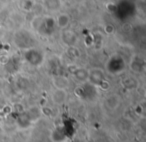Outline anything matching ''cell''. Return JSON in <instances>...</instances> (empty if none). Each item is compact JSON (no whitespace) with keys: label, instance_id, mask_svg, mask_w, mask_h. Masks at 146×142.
Returning <instances> with one entry per match:
<instances>
[{"label":"cell","instance_id":"obj_13","mask_svg":"<svg viewBox=\"0 0 146 142\" xmlns=\"http://www.w3.org/2000/svg\"><path fill=\"white\" fill-rule=\"evenodd\" d=\"M51 140L53 142H64L66 140V136L62 133V131L56 129L51 134Z\"/></svg>","mask_w":146,"mask_h":142},{"label":"cell","instance_id":"obj_9","mask_svg":"<svg viewBox=\"0 0 146 142\" xmlns=\"http://www.w3.org/2000/svg\"><path fill=\"white\" fill-rule=\"evenodd\" d=\"M73 76L76 78V80L81 83H85L88 80V70L85 68H75V70L72 72Z\"/></svg>","mask_w":146,"mask_h":142},{"label":"cell","instance_id":"obj_10","mask_svg":"<svg viewBox=\"0 0 146 142\" xmlns=\"http://www.w3.org/2000/svg\"><path fill=\"white\" fill-rule=\"evenodd\" d=\"M55 23H56V27L62 29H66L67 26L70 23V17L68 14H65V13H61L57 16V18L55 19Z\"/></svg>","mask_w":146,"mask_h":142},{"label":"cell","instance_id":"obj_12","mask_svg":"<svg viewBox=\"0 0 146 142\" xmlns=\"http://www.w3.org/2000/svg\"><path fill=\"white\" fill-rule=\"evenodd\" d=\"M61 5H62L61 0H43V6L49 11L59 10Z\"/></svg>","mask_w":146,"mask_h":142},{"label":"cell","instance_id":"obj_1","mask_svg":"<svg viewBox=\"0 0 146 142\" xmlns=\"http://www.w3.org/2000/svg\"><path fill=\"white\" fill-rule=\"evenodd\" d=\"M32 26L42 36H51L56 29V23L53 17L39 16L34 18Z\"/></svg>","mask_w":146,"mask_h":142},{"label":"cell","instance_id":"obj_18","mask_svg":"<svg viewBox=\"0 0 146 142\" xmlns=\"http://www.w3.org/2000/svg\"><path fill=\"white\" fill-rule=\"evenodd\" d=\"M135 111H136V113H137L138 115H140V114H142V112H143V109H142V107L140 105H137V106H136V108H135Z\"/></svg>","mask_w":146,"mask_h":142},{"label":"cell","instance_id":"obj_8","mask_svg":"<svg viewBox=\"0 0 146 142\" xmlns=\"http://www.w3.org/2000/svg\"><path fill=\"white\" fill-rule=\"evenodd\" d=\"M105 106L110 110L116 109L120 105V97L117 94H111L107 98H105Z\"/></svg>","mask_w":146,"mask_h":142},{"label":"cell","instance_id":"obj_11","mask_svg":"<svg viewBox=\"0 0 146 142\" xmlns=\"http://www.w3.org/2000/svg\"><path fill=\"white\" fill-rule=\"evenodd\" d=\"M130 68L136 73H140L144 69V60L140 57H134L130 63Z\"/></svg>","mask_w":146,"mask_h":142},{"label":"cell","instance_id":"obj_3","mask_svg":"<svg viewBox=\"0 0 146 142\" xmlns=\"http://www.w3.org/2000/svg\"><path fill=\"white\" fill-rule=\"evenodd\" d=\"M23 58L29 65L33 67H39L44 62V53L36 47H31L23 52Z\"/></svg>","mask_w":146,"mask_h":142},{"label":"cell","instance_id":"obj_6","mask_svg":"<svg viewBox=\"0 0 146 142\" xmlns=\"http://www.w3.org/2000/svg\"><path fill=\"white\" fill-rule=\"evenodd\" d=\"M61 39H62L63 43L67 45L68 47L75 46V44L78 41V37L74 31L70 30V29H64L61 35Z\"/></svg>","mask_w":146,"mask_h":142},{"label":"cell","instance_id":"obj_16","mask_svg":"<svg viewBox=\"0 0 146 142\" xmlns=\"http://www.w3.org/2000/svg\"><path fill=\"white\" fill-rule=\"evenodd\" d=\"M104 30H105V32L107 33V34H112V33L115 31V28H114L113 25L111 24H107L105 27H104Z\"/></svg>","mask_w":146,"mask_h":142},{"label":"cell","instance_id":"obj_5","mask_svg":"<svg viewBox=\"0 0 146 142\" xmlns=\"http://www.w3.org/2000/svg\"><path fill=\"white\" fill-rule=\"evenodd\" d=\"M106 80L105 72L101 68H91L88 70V80L87 82L95 87H99L102 82Z\"/></svg>","mask_w":146,"mask_h":142},{"label":"cell","instance_id":"obj_14","mask_svg":"<svg viewBox=\"0 0 146 142\" xmlns=\"http://www.w3.org/2000/svg\"><path fill=\"white\" fill-rule=\"evenodd\" d=\"M22 8L26 11H32L33 8H34V5H35V2L33 0H22Z\"/></svg>","mask_w":146,"mask_h":142},{"label":"cell","instance_id":"obj_17","mask_svg":"<svg viewBox=\"0 0 146 142\" xmlns=\"http://www.w3.org/2000/svg\"><path fill=\"white\" fill-rule=\"evenodd\" d=\"M99 88H101V89H103V90L108 89V88H109V82H108L107 80H104V81L99 85Z\"/></svg>","mask_w":146,"mask_h":142},{"label":"cell","instance_id":"obj_15","mask_svg":"<svg viewBox=\"0 0 146 142\" xmlns=\"http://www.w3.org/2000/svg\"><path fill=\"white\" fill-rule=\"evenodd\" d=\"M68 54L70 55L71 57H78L79 56V50H78L77 48H76L75 46H71V47H68Z\"/></svg>","mask_w":146,"mask_h":142},{"label":"cell","instance_id":"obj_7","mask_svg":"<svg viewBox=\"0 0 146 142\" xmlns=\"http://www.w3.org/2000/svg\"><path fill=\"white\" fill-rule=\"evenodd\" d=\"M68 94L65 89H60V88H56L53 91L52 95H51V99L52 102L56 105H62L66 102Z\"/></svg>","mask_w":146,"mask_h":142},{"label":"cell","instance_id":"obj_2","mask_svg":"<svg viewBox=\"0 0 146 142\" xmlns=\"http://www.w3.org/2000/svg\"><path fill=\"white\" fill-rule=\"evenodd\" d=\"M13 40H14L15 45L22 50H26L31 47H34L35 39L28 30H24V29L18 30L14 34Z\"/></svg>","mask_w":146,"mask_h":142},{"label":"cell","instance_id":"obj_4","mask_svg":"<svg viewBox=\"0 0 146 142\" xmlns=\"http://www.w3.org/2000/svg\"><path fill=\"white\" fill-rule=\"evenodd\" d=\"M126 68V63L123 57L118 54H114L106 62V70L111 74H119L123 72Z\"/></svg>","mask_w":146,"mask_h":142}]
</instances>
